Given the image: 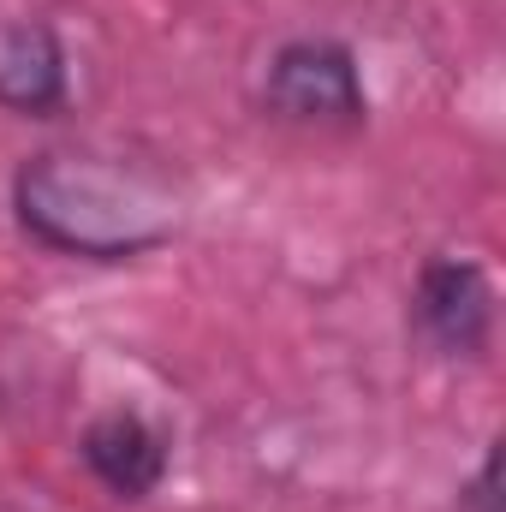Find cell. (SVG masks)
<instances>
[{"instance_id": "cell-1", "label": "cell", "mask_w": 506, "mask_h": 512, "mask_svg": "<svg viewBox=\"0 0 506 512\" xmlns=\"http://www.w3.org/2000/svg\"><path fill=\"white\" fill-rule=\"evenodd\" d=\"M12 221L72 262H131L179 233V191L155 161L114 149H36L12 173Z\"/></svg>"}, {"instance_id": "cell-5", "label": "cell", "mask_w": 506, "mask_h": 512, "mask_svg": "<svg viewBox=\"0 0 506 512\" xmlns=\"http://www.w3.org/2000/svg\"><path fill=\"white\" fill-rule=\"evenodd\" d=\"M72 102V54L48 18H0V114L54 120Z\"/></svg>"}, {"instance_id": "cell-3", "label": "cell", "mask_w": 506, "mask_h": 512, "mask_svg": "<svg viewBox=\"0 0 506 512\" xmlns=\"http://www.w3.org/2000/svg\"><path fill=\"white\" fill-rule=\"evenodd\" d=\"M411 334L435 358H483L495 346V280L477 256L435 251L411 280Z\"/></svg>"}, {"instance_id": "cell-2", "label": "cell", "mask_w": 506, "mask_h": 512, "mask_svg": "<svg viewBox=\"0 0 506 512\" xmlns=\"http://www.w3.org/2000/svg\"><path fill=\"white\" fill-rule=\"evenodd\" d=\"M262 114L274 126L316 131V137H352L370 120V90L352 42L340 36H292L268 54L262 72Z\"/></svg>"}, {"instance_id": "cell-6", "label": "cell", "mask_w": 506, "mask_h": 512, "mask_svg": "<svg viewBox=\"0 0 506 512\" xmlns=\"http://www.w3.org/2000/svg\"><path fill=\"white\" fill-rule=\"evenodd\" d=\"M465 507H471V512H495V447L483 453V465H477V477L465 483Z\"/></svg>"}, {"instance_id": "cell-4", "label": "cell", "mask_w": 506, "mask_h": 512, "mask_svg": "<svg viewBox=\"0 0 506 512\" xmlns=\"http://www.w3.org/2000/svg\"><path fill=\"white\" fill-rule=\"evenodd\" d=\"M78 459L114 501H149L167 483L173 441L137 405H108L78 429Z\"/></svg>"}]
</instances>
